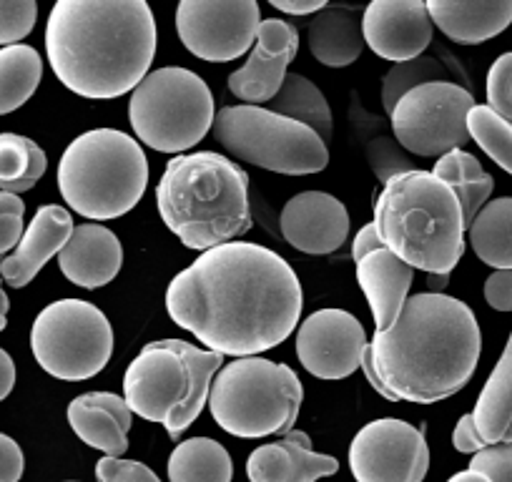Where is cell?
I'll return each mask as SVG.
<instances>
[{
	"label": "cell",
	"instance_id": "7bdbcfd3",
	"mask_svg": "<svg viewBox=\"0 0 512 482\" xmlns=\"http://www.w3.org/2000/svg\"><path fill=\"white\" fill-rule=\"evenodd\" d=\"M452 445H455L457 452H465V455H477V452H482L487 447L485 442H482L480 432H477L472 412L470 415L460 417L455 432H452Z\"/></svg>",
	"mask_w": 512,
	"mask_h": 482
},
{
	"label": "cell",
	"instance_id": "5b68a950",
	"mask_svg": "<svg viewBox=\"0 0 512 482\" xmlns=\"http://www.w3.org/2000/svg\"><path fill=\"white\" fill-rule=\"evenodd\" d=\"M372 224L397 259L427 274H450L465 254L462 206L432 171L415 169L384 184Z\"/></svg>",
	"mask_w": 512,
	"mask_h": 482
},
{
	"label": "cell",
	"instance_id": "bcb514c9",
	"mask_svg": "<svg viewBox=\"0 0 512 482\" xmlns=\"http://www.w3.org/2000/svg\"><path fill=\"white\" fill-rule=\"evenodd\" d=\"M13 387H16V365H13L11 354L0 347V402L11 395Z\"/></svg>",
	"mask_w": 512,
	"mask_h": 482
},
{
	"label": "cell",
	"instance_id": "5bb4252c",
	"mask_svg": "<svg viewBox=\"0 0 512 482\" xmlns=\"http://www.w3.org/2000/svg\"><path fill=\"white\" fill-rule=\"evenodd\" d=\"M349 470L357 482H422L430 470V447L415 425L384 417L354 435Z\"/></svg>",
	"mask_w": 512,
	"mask_h": 482
},
{
	"label": "cell",
	"instance_id": "2e32d148",
	"mask_svg": "<svg viewBox=\"0 0 512 482\" xmlns=\"http://www.w3.org/2000/svg\"><path fill=\"white\" fill-rule=\"evenodd\" d=\"M299 51V33L282 18H267L259 26L249 61L229 76V91L244 106L272 103L287 81V68Z\"/></svg>",
	"mask_w": 512,
	"mask_h": 482
},
{
	"label": "cell",
	"instance_id": "60d3db41",
	"mask_svg": "<svg viewBox=\"0 0 512 482\" xmlns=\"http://www.w3.org/2000/svg\"><path fill=\"white\" fill-rule=\"evenodd\" d=\"M26 457L13 437L0 432V482H18L23 477Z\"/></svg>",
	"mask_w": 512,
	"mask_h": 482
},
{
	"label": "cell",
	"instance_id": "f1b7e54d",
	"mask_svg": "<svg viewBox=\"0 0 512 482\" xmlns=\"http://www.w3.org/2000/svg\"><path fill=\"white\" fill-rule=\"evenodd\" d=\"M269 111L309 126V129L324 141V144L332 141V134H334L332 108H329L324 93L319 91L307 76L287 73V81H284L282 91L277 93V98L269 103Z\"/></svg>",
	"mask_w": 512,
	"mask_h": 482
},
{
	"label": "cell",
	"instance_id": "c3c4849f",
	"mask_svg": "<svg viewBox=\"0 0 512 482\" xmlns=\"http://www.w3.org/2000/svg\"><path fill=\"white\" fill-rule=\"evenodd\" d=\"M447 282H450V274H430V279H427V284H430V294L445 292Z\"/></svg>",
	"mask_w": 512,
	"mask_h": 482
},
{
	"label": "cell",
	"instance_id": "ba28073f",
	"mask_svg": "<svg viewBox=\"0 0 512 482\" xmlns=\"http://www.w3.org/2000/svg\"><path fill=\"white\" fill-rule=\"evenodd\" d=\"M304 387L297 372L264 357L231 359L211 380L209 410L234 437L256 440L289 435L302 410Z\"/></svg>",
	"mask_w": 512,
	"mask_h": 482
},
{
	"label": "cell",
	"instance_id": "8d00e7d4",
	"mask_svg": "<svg viewBox=\"0 0 512 482\" xmlns=\"http://www.w3.org/2000/svg\"><path fill=\"white\" fill-rule=\"evenodd\" d=\"M23 216H26V204L21 201V196L0 191V264L16 252L26 234Z\"/></svg>",
	"mask_w": 512,
	"mask_h": 482
},
{
	"label": "cell",
	"instance_id": "e0dca14e",
	"mask_svg": "<svg viewBox=\"0 0 512 482\" xmlns=\"http://www.w3.org/2000/svg\"><path fill=\"white\" fill-rule=\"evenodd\" d=\"M432 23L427 0H374L362 11L364 46L379 58L405 63L420 58L432 43Z\"/></svg>",
	"mask_w": 512,
	"mask_h": 482
},
{
	"label": "cell",
	"instance_id": "9c48e42d",
	"mask_svg": "<svg viewBox=\"0 0 512 482\" xmlns=\"http://www.w3.org/2000/svg\"><path fill=\"white\" fill-rule=\"evenodd\" d=\"M214 118V96L204 78L179 66L151 71L128 101L136 139L161 154L181 156L194 149L211 131Z\"/></svg>",
	"mask_w": 512,
	"mask_h": 482
},
{
	"label": "cell",
	"instance_id": "3957f363",
	"mask_svg": "<svg viewBox=\"0 0 512 482\" xmlns=\"http://www.w3.org/2000/svg\"><path fill=\"white\" fill-rule=\"evenodd\" d=\"M482 334L475 312L447 294L407 297L390 329L369 342L372 367L397 402L435 405L475 375Z\"/></svg>",
	"mask_w": 512,
	"mask_h": 482
},
{
	"label": "cell",
	"instance_id": "d6a6232c",
	"mask_svg": "<svg viewBox=\"0 0 512 482\" xmlns=\"http://www.w3.org/2000/svg\"><path fill=\"white\" fill-rule=\"evenodd\" d=\"M467 131L482 151L500 169L512 176V124L497 116L490 106H477L467 113Z\"/></svg>",
	"mask_w": 512,
	"mask_h": 482
},
{
	"label": "cell",
	"instance_id": "f907efd6",
	"mask_svg": "<svg viewBox=\"0 0 512 482\" xmlns=\"http://www.w3.org/2000/svg\"><path fill=\"white\" fill-rule=\"evenodd\" d=\"M159 482H161V480H159Z\"/></svg>",
	"mask_w": 512,
	"mask_h": 482
},
{
	"label": "cell",
	"instance_id": "74e56055",
	"mask_svg": "<svg viewBox=\"0 0 512 482\" xmlns=\"http://www.w3.org/2000/svg\"><path fill=\"white\" fill-rule=\"evenodd\" d=\"M487 106L512 124V53H502L487 71Z\"/></svg>",
	"mask_w": 512,
	"mask_h": 482
},
{
	"label": "cell",
	"instance_id": "ab89813d",
	"mask_svg": "<svg viewBox=\"0 0 512 482\" xmlns=\"http://www.w3.org/2000/svg\"><path fill=\"white\" fill-rule=\"evenodd\" d=\"M470 470L482 472L490 482H512V445H492L477 452Z\"/></svg>",
	"mask_w": 512,
	"mask_h": 482
},
{
	"label": "cell",
	"instance_id": "4dcf8cb0",
	"mask_svg": "<svg viewBox=\"0 0 512 482\" xmlns=\"http://www.w3.org/2000/svg\"><path fill=\"white\" fill-rule=\"evenodd\" d=\"M43 78V61L26 43L0 48V116L21 108L36 93Z\"/></svg>",
	"mask_w": 512,
	"mask_h": 482
},
{
	"label": "cell",
	"instance_id": "f35d334b",
	"mask_svg": "<svg viewBox=\"0 0 512 482\" xmlns=\"http://www.w3.org/2000/svg\"><path fill=\"white\" fill-rule=\"evenodd\" d=\"M98 482H159L156 472L139 460L101 457L96 462Z\"/></svg>",
	"mask_w": 512,
	"mask_h": 482
},
{
	"label": "cell",
	"instance_id": "52a82bcc",
	"mask_svg": "<svg viewBox=\"0 0 512 482\" xmlns=\"http://www.w3.org/2000/svg\"><path fill=\"white\" fill-rule=\"evenodd\" d=\"M149 184V161L134 136L93 129L68 144L58 164V189L76 214L111 221L128 214Z\"/></svg>",
	"mask_w": 512,
	"mask_h": 482
},
{
	"label": "cell",
	"instance_id": "ee69618b",
	"mask_svg": "<svg viewBox=\"0 0 512 482\" xmlns=\"http://www.w3.org/2000/svg\"><path fill=\"white\" fill-rule=\"evenodd\" d=\"M384 244L379 241L377 236V229H374V224H367L359 229V234L354 236L352 241V259L354 262H359L362 257H367V254L377 252V249H382Z\"/></svg>",
	"mask_w": 512,
	"mask_h": 482
},
{
	"label": "cell",
	"instance_id": "f546056e",
	"mask_svg": "<svg viewBox=\"0 0 512 482\" xmlns=\"http://www.w3.org/2000/svg\"><path fill=\"white\" fill-rule=\"evenodd\" d=\"M171 482H231L234 465L221 442L211 437H191L179 442L169 457Z\"/></svg>",
	"mask_w": 512,
	"mask_h": 482
},
{
	"label": "cell",
	"instance_id": "d590c367",
	"mask_svg": "<svg viewBox=\"0 0 512 482\" xmlns=\"http://www.w3.org/2000/svg\"><path fill=\"white\" fill-rule=\"evenodd\" d=\"M38 18V3L33 0H11L0 3V46H18L33 31Z\"/></svg>",
	"mask_w": 512,
	"mask_h": 482
},
{
	"label": "cell",
	"instance_id": "9a60e30c",
	"mask_svg": "<svg viewBox=\"0 0 512 482\" xmlns=\"http://www.w3.org/2000/svg\"><path fill=\"white\" fill-rule=\"evenodd\" d=\"M367 332L344 309H319L309 314L297 332V357L309 375L319 380H344L362 367Z\"/></svg>",
	"mask_w": 512,
	"mask_h": 482
},
{
	"label": "cell",
	"instance_id": "44dd1931",
	"mask_svg": "<svg viewBox=\"0 0 512 482\" xmlns=\"http://www.w3.org/2000/svg\"><path fill=\"white\" fill-rule=\"evenodd\" d=\"M61 272L68 282L83 289L106 287L116 279L123 264V247L118 236L101 224H81L58 254Z\"/></svg>",
	"mask_w": 512,
	"mask_h": 482
},
{
	"label": "cell",
	"instance_id": "6da1fadb",
	"mask_svg": "<svg viewBox=\"0 0 512 482\" xmlns=\"http://www.w3.org/2000/svg\"><path fill=\"white\" fill-rule=\"evenodd\" d=\"M304 294L284 257L251 241L201 254L166 289V312L201 344L234 359L259 357L287 342Z\"/></svg>",
	"mask_w": 512,
	"mask_h": 482
},
{
	"label": "cell",
	"instance_id": "e575fe53",
	"mask_svg": "<svg viewBox=\"0 0 512 482\" xmlns=\"http://www.w3.org/2000/svg\"><path fill=\"white\" fill-rule=\"evenodd\" d=\"M364 156H367L369 169H372V174L377 176L382 186L390 184L395 176L415 171V164L407 156V151L395 139H387V136H377V139L369 141Z\"/></svg>",
	"mask_w": 512,
	"mask_h": 482
},
{
	"label": "cell",
	"instance_id": "d4e9b609",
	"mask_svg": "<svg viewBox=\"0 0 512 482\" xmlns=\"http://www.w3.org/2000/svg\"><path fill=\"white\" fill-rule=\"evenodd\" d=\"M307 43L312 56L329 68H347L362 56L364 36L359 8L329 6L309 21Z\"/></svg>",
	"mask_w": 512,
	"mask_h": 482
},
{
	"label": "cell",
	"instance_id": "7dc6e473",
	"mask_svg": "<svg viewBox=\"0 0 512 482\" xmlns=\"http://www.w3.org/2000/svg\"><path fill=\"white\" fill-rule=\"evenodd\" d=\"M447 482H490V480H487V477L482 475V472H475V470H470V467H467V470H462V472H457V475H452Z\"/></svg>",
	"mask_w": 512,
	"mask_h": 482
},
{
	"label": "cell",
	"instance_id": "603a6c76",
	"mask_svg": "<svg viewBox=\"0 0 512 482\" xmlns=\"http://www.w3.org/2000/svg\"><path fill=\"white\" fill-rule=\"evenodd\" d=\"M412 279H415V269L407 267L387 247L359 259L357 282L372 309L374 332H384L395 324L410 297Z\"/></svg>",
	"mask_w": 512,
	"mask_h": 482
},
{
	"label": "cell",
	"instance_id": "f6af8a7d",
	"mask_svg": "<svg viewBox=\"0 0 512 482\" xmlns=\"http://www.w3.org/2000/svg\"><path fill=\"white\" fill-rule=\"evenodd\" d=\"M272 6L289 16H317L327 8V0H272Z\"/></svg>",
	"mask_w": 512,
	"mask_h": 482
},
{
	"label": "cell",
	"instance_id": "cb8c5ba5",
	"mask_svg": "<svg viewBox=\"0 0 512 482\" xmlns=\"http://www.w3.org/2000/svg\"><path fill=\"white\" fill-rule=\"evenodd\" d=\"M432 23L450 41L462 46H480L500 36L512 23V0L460 3V0H427Z\"/></svg>",
	"mask_w": 512,
	"mask_h": 482
},
{
	"label": "cell",
	"instance_id": "b9f144b4",
	"mask_svg": "<svg viewBox=\"0 0 512 482\" xmlns=\"http://www.w3.org/2000/svg\"><path fill=\"white\" fill-rule=\"evenodd\" d=\"M485 299L497 312H512V272H495L485 282Z\"/></svg>",
	"mask_w": 512,
	"mask_h": 482
},
{
	"label": "cell",
	"instance_id": "ffe728a7",
	"mask_svg": "<svg viewBox=\"0 0 512 482\" xmlns=\"http://www.w3.org/2000/svg\"><path fill=\"white\" fill-rule=\"evenodd\" d=\"M337 470V457L314 452L307 432L299 430L284 435V440L256 447L246 460L251 482H317Z\"/></svg>",
	"mask_w": 512,
	"mask_h": 482
},
{
	"label": "cell",
	"instance_id": "7a4b0ae2",
	"mask_svg": "<svg viewBox=\"0 0 512 482\" xmlns=\"http://www.w3.org/2000/svg\"><path fill=\"white\" fill-rule=\"evenodd\" d=\"M156 46V18L144 0H58L46 23L56 78L93 101L134 91L151 73Z\"/></svg>",
	"mask_w": 512,
	"mask_h": 482
},
{
	"label": "cell",
	"instance_id": "836d02e7",
	"mask_svg": "<svg viewBox=\"0 0 512 482\" xmlns=\"http://www.w3.org/2000/svg\"><path fill=\"white\" fill-rule=\"evenodd\" d=\"M435 81H447L445 66L435 56H420L405 63H395L382 81L384 111L392 113L407 93Z\"/></svg>",
	"mask_w": 512,
	"mask_h": 482
},
{
	"label": "cell",
	"instance_id": "8fae6325",
	"mask_svg": "<svg viewBox=\"0 0 512 482\" xmlns=\"http://www.w3.org/2000/svg\"><path fill=\"white\" fill-rule=\"evenodd\" d=\"M31 349L38 365L56 380H91L113 354L111 322L96 304L58 299L33 322Z\"/></svg>",
	"mask_w": 512,
	"mask_h": 482
},
{
	"label": "cell",
	"instance_id": "d6986e66",
	"mask_svg": "<svg viewBox=\"0 0 512 482\" xmlns=\"http://www.w3.org/2000/svg\"><path fill=\"white\" fill-rule=\"evenodd\" d=\"M73 216L63 206L46 204L36 211L21 244L0 264V279L13 289H23L36 279L46 262L66 247L73 234Z\"/></svg>",
	"mask_w": 512,
	"mask_h": 482
},
{
	"label": "cell",
	"instance_id": "484cf974",
	"mask_svg": "<svg viewBox=\"0 0 512 482\" xmlns=\"http://www.w3.org/2000/svg\"><path fill=\"white\" fill-rule=\"evenodd\" d=\"M472 420H475L477 432L487 447L505 442L507 430L512 425V332L500 362L487 377L485 387L477 397Z\"/></svg>",
	"mask_w": 512,
	"mask_h": 482
},
{
	"label": "cell",
	"instance_id": "277c9868",
	"mask_svg": "<svg viewBox=\"0 0 512 482\" xmlns=\"http://www.w3.org/2000/svg\"><path fill=\"white\" fill-rule=\"evenodd\" d=\"M156 204L186 249L209 252L251 229L249 176L216 151L181 154L166 164Z\"/></svg>",
	"mask_w": 512,
	"mask_h": 482
},
{
	"label": "cell",
	"instance_id": "1f68e13d",
	"mask_svg": "<svg viewBox=\"0 0 512 482\" xmlns=\"http://www.w3.org/2000/svg\"><path fill=\"white\" fill-rule=\"evenodd\" d=\"M48 156L33 139L21 134H0V191L23 194L43 179Z\"/></svg>",
	"mask_w": 512,
	"mask_h": 482
},
{
	"label": "cell",
	"instance_id": "83f0119b",
	"mask_svg": "<svg viewBox=\"0 0 512 482\" xmlns=\"http://www.w3.org/2000/svg\"><path fill=\"white\" fill-rule=\"evenodd\" d=\"M432 174L455 191L457 201L462 206V216H465V226L470 229V224L480 214L482 206L487 204L492 189H495L492 176L482 169V164L475 156L462 149L440 156Z\"/></svg>",
	"mask_w": 512,
	"mask_h": 482
},
{
	"label": "cell",
	"instance_id": "4fadbf2b",
	"mask_svg": "<svg viewBox=\"0 0 512 482\" xmlns=\"http://www.w3.org/2000/svg\"><path fill=\"white\" fill-rule=\"evenodd\" d=\"M262 8L254 0H181L176 33L186 51L209 63L236 61L256 41Z\"/></svg>",
	"mask_w": 512,
	"mask_h": 482
},
{
	"label": "cell",
	"instance_id": "30bf717a",
	"mask_svg": "<svg viewBox=\"0 0 512 482\" xmlns=\"http://www.w3.org/2000/svg\"><path fill=\"white\" fill-rule=\"evenodd\" d=\"M214 136L234 159L284 176L327 169V144L309 126L262 106H226L214 118Z\"/></svg>",
	"mask_w": 512,
	"mask_h": 482
},
{
	"label": "cell",
	"instance_id": "7c38bea8",
	"mask_svg": "<svg viewBox=\"0 0 512 482\" xmlns=\"http://www.w3.org/2000/svg\"><path fill=\"white\" fill-rule=\"evenodd\" d=\"M472 108L475 98L460 83H425L407 93L390 113L395 141L410 154L440 159L470 141L467 113Z\"/></svg>",
	"mask_w": 512,
	"mask_h": 482
},
{
	"label": "cell",
	"instance_id": "ac0fdd59",
	"mask_svg": "<svg viewBox=\"0 0 512 482\" xmlns=\"http://www.w3.org/2000/svg\"><path fill=\"white\" fill-rule=\"evenodd\" d=\"M279 229L289 247L304 254H332L349 236V214L342 201L324 191H302L284 204Z\"/></svg>",
	"mask_w": 512,
	"mask_h": 482
},
{
	"label": "cell",
	"instance_id": "7402d4cb",
	"mask_svg": "<svg viewBox=\"0 0 512 482\" xmlns=\"http://www.w3.org/2000/svg\"><path fill=\"white\" fill-rule=\"evenodd\" d=\"M131 417L126 400L113 392H86L68 405V425L93 450L121 457L128 450Z\"/></svg>",
	"mask_w": 512,
	"mask_h": 482
},
{
	"label": "cell",
	"instance_id": "4316f807",
	"mask_svg": "<svg viewBox=\"0 0 512 482\" xmlns=\"http://www.w3.org/2000/svg\"><path fill=\"white\" fill-rule=\"evenodd\" d=\"M470 244L495 272H512V196L487 201L470 224Z\"/></svg>",
	"mask_w": 512,
	"mask_h": 482
},
{
	"label": "cell",
	"instance_id": "8992f818",
	"mask_svg": "<svg viewBox=\"0 0 512 482\" xmlns=\"http://www.w3.org/2000/svg\"><path fill=\"white\" fill-rule=\"evenodd\" d=\"M224 365V354L184 339L151 342L123 375V400L128 410L164 425L171 440H179L209 405L211 380Z\"/></svg>",
	"mask_w": 512,
	"mask_h": 482
},
{
	"label": "cell",
	"instance_id": "681fc988",
	"mask_svg": "<svg viewBox=\"0 0 512 482\" xmlns=\"http://www.w3.org/2000/svg\"><path fill=\"white\" fill-rule=\"evenodd\" d=\"M8 309H11V302H8L6 289H3V284H0V332H3L8 324Z\"/></svg>",
	"mask_w": 512,
	"mask_h": 482
}]
</instances>
